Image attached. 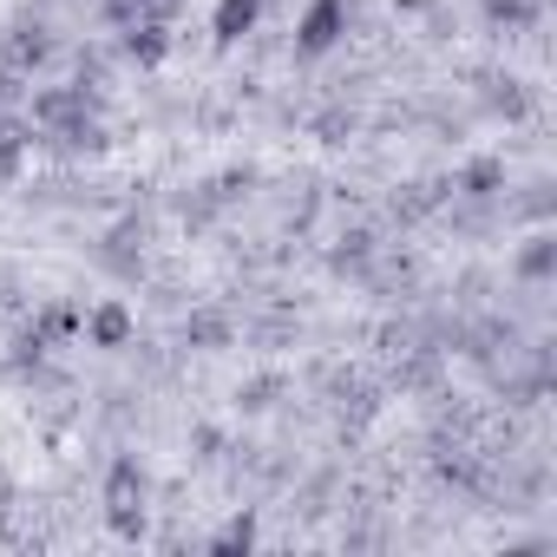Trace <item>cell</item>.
I'll list each match as a JSON object with an SVG mask.
<instances>
[{
  "label": "cell",
  "mask_w": 557,
  "mask_h": 557,
  "mask_svg": "<svg viewBox=\"0 0 557 557\" xmlns=\"http://www.w3.org/2000/svg\"><path fill=\"white\" fill-rule=\"evenodd\" d=\"M34 125H47L53 138L92 125V92L86 86H47V92H34Z\"/></svg>",
  "instance_id": "cell-1"
},
{
  "label": "cell",
  "mask_w": 557,
  "mask_h": 557,
  "mask_svg": "<svg viewBox=\"0 0 557 557\" xmlns=\"http://www.w3.org/2000/svg\"><path fill=\"white\" fill-rule=\"evenodd\" d=\"M348 0H309V14H302V27H296V53L302 60H322L329 47H342V34H348Z\"/></svg>",
  "instance_id": "cell-2"
},
{
  "label": "cell",
  "mask_w": 557,
  "mask_h": 557,
  "mask_svg": "<svg viewBox=\"0 0 557 557\" xmlns=\"http://www.w3.org/2000/svg\"><path fill=\"white\" fill-rule=\"evenodd\" d=\"M256 14H262V0H216V14H210L216 47H236L243 34H256Z\"/></svg>",
  "instance_id": "cell-3"
},
{
  "label": "cell",
  "mask_w": 557,
  "mask_h": 557,
  "mask_svg": "<svg viewBox=\"0 0 557 557\" xmlns=\"http://www.w3.org/2000/svg\"><path fill=\"white\" fill-rule=\"evenodd\" d=\"M53 60V34L34 21V27H14V40H8V73H34V66H47Z\"/></svg>",
  "instance_id": "cell-4"
},
{
  "label": "cell",
  "mask_w": 557,
  "mask_h": 557,
  "mask_svg": "<svg viewBox=\"0 0 557 557\" xmlns=\"http://www.w3.org/2000/svg\"><path fill=\"white\" fill-rule=\"evenodd\" d=\"M79 329L92 335V348H125V342H132V309H125V302H99Z\"/></svg>",
  "instance_id": "cell-5"
},
{
  "label": "cell",
  "mask_w": 557,
  "mask_h": 557,
  "mask_svg": "<svg viewBox=\"0 0 557 557\" xmlns=\"http://www.w3.org/2000/svg\"><path fill=\"white\" fill-rule=\"evenodd\" d=\"M106 511H145V472H138V459H119L106 472Z\"/></svg>",
  "instance_id": "cell-6"
},
{
  "label": "cell",
  "mask_w": 557,
  "mask_h": 557,
  "mask_svg": "<svg viewBox=\"0 0 557 557\" xmlns=\"http://www.w3.org/2000/svg\"><path fill=\"white\" fill-rule=\"evenodd\" d=\"M164 53H171V27H164V21H132V27H125V60L158 66Z\"/></svg>",
  "instance_id": "cell-7"
},
{
  "label": "cell",
  "mask_w": 557,
  "mask_h": 557,
  "mask_svg": "<svg viewBox=\"0 0 557 557\" xmlns=\"http://www.w3.org/2000/svg\"><path fill=\"white\" fill-rule=\"evenodd\" d=\"M27 145H34V132H27L21 119H0V184H14V177H21Z\"/></svg>",
  "instance_id": "cell-8"
},
{
  "label": "cell",
  "mask_w": 557,
  "mask_h": 557,
  "mask_svg": "<svg viewBox=\"0 0 557 557\" xmlns=\"http://www.w3.org/2000/svg\"><path fill=\"white\" fill-rule=\"evenodd\" d=\"M459 190H466V197H498V190H505V164H498V158H472V164L459 171Z\"/></svg>",
  "instance_id": "cell-9"
},
{
  "label": "cell",
  "mask_w": 557,
  "mask_h": 557,
  "mask_svg": "<svg viewBox=\"0 0 557 557\" xmlns=\"http://www.w3.org/2000/svg\"><path fill=\"white\" fill-rule=\"evenodd\" d=\"M550 269H557V243L550 236H531L518 249V275H524V283H550Z\"/></svg>",
  "instance_id": "cell-10"
},
{
  "label": "cell",
  "mask_w": 557,
  "mask_h": 557,
  "mask_svg": "<svg viewBox=\"0 0 557 557\" xmlns=\"http://www.w3.org/2000/svg\"><path fill=\"white\" fill-rule=\"evenodd\" d=\"M485 14H492V21H511V27H531V21H537L531 0H485Z\"/></svg>",
  "instance_id": "cell-11"
},
{
  "label": "cell",
  "mask_w": 557,
  "mask_h": 557,
  "mask_svg": "<svg viewBox=\"0 0 557 557\" xmlns=\"http://www.w3.org/2000/svg\"><path fill=\"white\" fill-rule=\"evenodd\" d=\"M184 335H190L197 348H223V342H230V322H216V315H197Z\"/></svg>",
  "instance_id": "cell-12"
},
{
  "label": "cell",
  "mask_w": 557,
  "mask_h": 557,
  "mask_svg": "<svg viewBox=\"0 0 557 557\" xmlns=\"http://www.w3.org/2000/svg\"><path fill=\"white\" fill-rule=\"evenodd\" d=\"M249 544H256V518H236V524H230V531H223V537H216L210 550H223V557H236V550H249Z\"/></svg>",
  "instance_id": "cell-13"
},
{
  "label": "cell",
  "mask_w": 557,
  "mask_h": 557,
  "mask_svg": "<svg viewBox=\"0 0 557 557\" xmlns=\"http://www.w3.org/2000/svg\"><path fill=\"white\" fill-rule=\"evenodd\" d=\"M315 132H322L329 145H342V138L355 132V112H322V119H315Z\"/></svg>",
  "instance_id": "cell-14"
},
{
  "label": "cell",
  "mask_w": 557,
  "mask_h": 557,
  "mask_svg": "<svg viewBox=\"0 0 557 557\" xmlns=\"http://www.w3.org/2000/svg\"><path fill=\"white\" fill-rule=\"evenodd\" d=\"M119 537H145V511H106Z\"/></svg>",
  "instance_id": "cell-15"
},
{
  "label": "cell",
  "mask_w": 557,
  "mask_h": 557,
  "mask_svg": "<svg viewBox=\"0 0 557 557\" xmlns=\"http://www.w3.org/2000/svg\"><path fill=\"white\" fill-rule=\"evenodd\" d=\"M492 106H498V112H505V119H524V92H511V86H505V92H498V99H492Z\"/></svg>",
  "instance_id": "cell-16"
},
{
  "label": "cell",
  "mask_w": 557,
  "mask_h": 557,
  "mask_svg": "<svg viewBox=\"0 0 557 557\" xmlns=\"http://www.w3.org/2000/svg\"><path fill=\"white\" fill-rule=\"evenodd\" d=\"M269 394H275V381H256V387L243 394V407H269Z\"/></svg>",
  "instance_id": "cell-17"
}]
</instances>
